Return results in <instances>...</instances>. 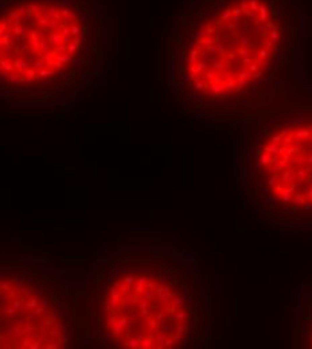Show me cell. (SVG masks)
Masks as SVG:
<instances>
[{"mask_svg":"<svg viewBox=\"0 0 312 349\" xmlns=\"http://www.w3.org/2000/svg\"><path fill=\"white\" fill-rule=\"evenodd\" d=\"M278 31L262 0H239L206 20L194 36L184 74L206 97L241 93L267 73L274 59Z\"/></svg>","mask_w":312,"mask_h":349,"instance_id":"cell-1","label":"cell"},{"mask_svg":"<svg viewBox=\"0 0 312 349\" xmlns=\"http://www.w3.org/2000/svg\"><path fill=\"white\" fill-rule=\"evenodd\" d=\"M193 321L184 290L156 271H120L102 295V330L120 348H179L188 340Z\"/></svg>","mask_w":312,"mask_h":349,"instance_id":"cell-2","label":"cell"},{"mask_svg":"<svg viewBox=\"0 0 312 349\" xmlns=\"http://www.w3.org/2000/svg\"><path fill=\"white\" fill-rule=\"evenodd\" d=\"M82 23L59 3L28 1L8 10L0 22V71L12 85H36L62 75L77 58Z\"/></svg>","mask_w":312,"mask_h":349,"instance_id":"cell-3","label":"cell"},{"mask_svg":"<svg viewBox=\"0 0 312 349\" xmlns=\"http://www.w3.org/2000/svg\"><path fill=\"white\" fill-rule=\"evenodd\" d=\"M258 173L268 195L291 209H312V122H289L267 137Z\"/></svg>","mask_w":312,"mask_h":349,"instance_id":"cell-4","label":"cell"},{"mask_svg":"<svg viewBox=\"0 0 312 349\" xmlns=\"http://www.w3.org/2000/svg\"><path fill=\"white\" fill-rule=\"evenodd\" d=\"M1 348L53 349L66 344L59 311L32 283L16 275L1 279Z\"/></svg>","mask_w":312,"mask_h":349,"instance_id":"cell-5","label":"cell"}]
</instances>
